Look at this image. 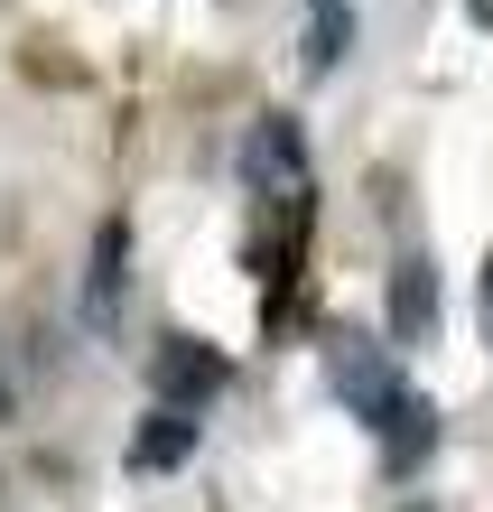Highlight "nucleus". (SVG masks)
I'll list each match as a JSON object with an SVG mask.
<instances>
[{
  "label": "nucleus",
  "instance_id": "obj_1",
  "mask_svg": "<svg viewBox=\"0 0 493 512\" xmlns=\"http://www.w3.org/2000/svg\"><path fill=\"white\" fill-rule=\"evenodd\" d=\"M326 382H335V401H345L354 419H373V429H391V419L410 410V391H400L391 354H382L373 336H335V345H326Z\"/></svg>",
  "mask_w": 493,
  "mask_h": 512
},
{
  "label": "nucleus",
  "instance_id": "obj_2",
  "mask_svg": "<svg viewBox=\"0 0 493 512\" xmlns=\"http://www.w3.org/2000/svg\"><path fill=\"white\" fill-rule=\"evenodd\" d=\"M242 177H252L261 196H280L289 224L307 215V149H298V122H289V112L252 122V140H242Z\"/></svg>",
  "mask_w": 493,
  "mask_h": 512
},
{
  "label": "nucleus",
  "instance_id": "obj_3",
  "mask_svg": "<svg viewBox=\"0 0 493 512\" xmlns=\"http://www.w3.org/2000/svg\"><path fill=\"white\" fill-rule=\"evenodd\" d=\"M121 308H131V224L103 215V224H94V261H84V326L112 336Z\"/></svg>",
  "mask_w": 493,
  "mask_h": 512
},
{
  "label": "nucleus",
  "instance_id": "obj_4",
  "mask_svg": "<svg viewBox=\"0 0 493 512\" xmlns=\"http://www.w3.org/2000/svg\"><path fill=\"white\" fill-rule=\"evenodd\" d=\"M224 354H214L205 336H168L159 354H149V382H159V401H177V410H196V401H214L224 391Z\"/></svg>",
  "mask_w": 493,
  "mask_h": 512
},
{
  "label": "nucleus",
  "instance_id": "obj_5",
  "mask_svg": "<svg viewBox=\"0 0 493 512\" xmlns=\"http://www.w3.org/2000/svg\"><path fill=\"white\" fill-rule=\"evenodd\" d=\"M391 336L400 345H428V336H438V261H428V252L391 261Z\"/></svg>",
  "mask_w": 493,
  "mask_h": 512
},
{
  "label": "nucleus",
  "instance_id": "obj_6",
  "mask_svg": "<svg viewBox=\"0 0 493 512\" xmlns=\"http://www.w3.org/2000/svg\"><path fill=\"white\" fill-rule=\"evenodd\" d=\"M345 47H354V0H307V47H298V66H307V75H335V66H345Z\"/></svg>",
  "mask_w": 493,
  "mask_h": 512
},
{
  "label": "nucleus",
  "instance_id": "obj_7",
  "mask_svg": "<svg viewBox=\"0 0 493 512\" xmlns=\"http://www.w3.org/2000/svg\"><path fill=\"white\" fill-rule=\"evenodd\" d=\"M177 457H196V410H177V401H168V410L131 438V466H177Z\"/></svg>",
  "mask_w": 493,
  "mask_h": 512
},
{
  "label": "nucleus",
  "instance_id": "obj_8",
  "mask_svg": "<svg viewBox=\"0 0 493 512\" xmlns=\"http://www.w3.org/2000/svg\"><path fill=\"white\" fill-rule=\"evenodd\" d=\"M484 345H493V261H484Z\"/></svg>",
  "mask_w": 493,
  "mask_h": 512
},
{
  "label": "nucleus",
  "instance_id": "obj_9",
  "mask_svg": "<svg viewBox=\"0 0 493 512\" xmlns=\"http://www.w3.org/2000/svg\"><path fill=\"white\" fill-rule=\"evenodd\" d=\"M466 19H475V28H493V0H466Z\"/></svg>",
  "mask_w": 493,
  "mask_h": 512
}]
</instances>
